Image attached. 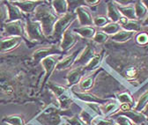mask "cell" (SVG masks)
Listing matches in <instances>:
<instances>
[{
	"instance_id": "cell-25",
	"label": "cell",
	"mask_w": 148,
	"mask_h": 125,
	"mask_svg": "<svg viewBox=\"0 0 148 125\" xmlns=\"http://www.w3.org/2000/svg\"><path fill=\"white\" fill-rule=\"evenodd\" d=\"M114 99H116L120 104H130L134 108L135 106V100L132 94V93L129 90L122 91V92H116L114 94Z\"/></svg>"
},
{
	"instance_id": "cell-26",
	"label": "cell",
	"mask_w": 148,
	"mask_h": 125,
	"mask_svg": "<svg viewBox=\"0 0 148 125\" xmlns=\"http://www.w3.org/2000/svg\"><path fill=\"white\" fill-rule=\"evenodd\" d=\"M135 35H136V33L134 32H130V31L121 29L118 33H116V34L111 36V40L117 43H123V42L131 41L133 37H135Z\"/></svg>"
},
{
	"instance_id": "cell-18",
	"label": "cell",
	"mask_w": 148,
	"mask_h": 125,
	"mask_svg": "<svg viewBox=\"0 0 148 125\" xmlns=\"http://www.w3.org/2000/svg\"><path fill=\"white\" fill-rule=\"evenodd\" d=\"M83 48L84 47H80L74 52H72L71 55L65 57H62L60 61L58 63L57 66H56V70H64L72 68L74 63H75L76 59L78 58L79 55L80 54V52L82 51Z\"/></svg>"
},
{
	"instance_id": "cell-31",
	"label": "cell",
	"mask_w": 148,
	"mask_h": 125,
	"mask_svg": "<svg viewBox=\"0 0 148 125\" xmlns=\"http://www.w3.org/2000/svg\"><path fill=\"white\" fill-rule=\"evenodd\" d=\"M47 87L49 88V90L54 94V96L56 97V99L59 98L61 95H63L64 94H65L66 92H68V88L66 86L61 85H58L55 84L51 81H49L47 83Z\"/></svg>"
},
{
	"instance_id": "cell-42",
	"label": "cell",
	"mask_w": 148,
	"mask_h": 125,
	"mask_svg": "<svg viewBox=\"0 0 148 125\" xmlns=\"http://www.w3.org/2000/svg\"><path fill=\"white\" fill-rule=\"evenodd\" d=\"M111 118L115 119L116 123L118 125H134L127 117L123 116V115H114Z\"/></svg>"
},
{
	"instance_id": "cell-39",
	"label": "cell",
	"mask_w": 148,
	"mask_h": 125,
	"mask_svg": "<svg viewBox=\"0 0 148 125\" xmlns=\"http://www.w3.org/2000/svg\"><path fill=\"white\" fill-rule=\"evenodd\" d=\"M108 39H109V36L108 34H106L101 30H98L96 31L94 38H92V41L97 44H104L108 42Z\"/></svg>"
},
{
	"instance_id": "cell-32",
	"label": "cell",
	"mask_w": 148,
	"mask_h": 125,
	"mask_svg": "<svg viewBox=\"0 0 148 125\" xmlns=\"http://www.w3.org/2000/svg\"><path fill=\"white\" fill-rule=\"evenodd\" d=\"M134 9L137 20L141 21L145 19V17L148 15V10L144 5L143 1H135L134 3Z\"/></svg>"
},
{
	"instance_id": "cell-22",
	"label": "cell",
	"mask_w": 148,
	"mask_h": 125,
	"mask_svg": "<svg viewBox=\"0 0 148 125\" xmlns=\"http://www.w3.org/2000/svg\"><path fill=\"white\" fill-rule=\"evenodd\" d=\"M52 9L58 16L61 17L70 12V5L66 0H53L49 2Z\"/></svg>"
},
{
	"instance_id": "cell-12",
	"label": "cell",
	"mask_w": 148,
	"mask_h": 125,
	"mask_svg": "<svg viewBox=\"0 0 148 125\" xmlns=\"http://www.w3.org/2000/svg\"><path fill=\"white\" fill-rule=\"evenodd\" d=\"M102 70H104V68L101 67L100 69L92 71V72L87 73L79 82L78 86V91L77 92H89L92 90V88L95 86V81L100 75V73Z\"/></svg>"
},
{
	"instance_id": "cell-37",
	"label": "cell",
	"mask_w": 148,
	"mask_h": 125,
	"mask_svg": "<svg viewBox=\"0 0 148 125\" xmlns=\"http://www.w3.org/2000/svg\"><path fill=\"white\" fill-rule=\"evenodd\" d=\"M135 42L140 47H146L148 45V33L140 32L135 35Z\"/></svg>"
},
{
	"instance_id": "cell-44",
	"label": "cell",
	"mask_w": 148,
	"mask_h": 125,
	"mask_svg": "<svg viewBox=\"0 0 148 125\" xmlns=\"http://www.w3.org/2000/svg\"><path fill=\"white\" fill-rule=\"evenodd\" d=\"M142 114L145 116V118L147 120V125H148V105L146 106V108L142 111Z\"/></svg>"
},
{
	"instance_id": "cell-9",
	"label": "cell",
	"mask_w": 148,
	"mask_h": 125,
	"mask_svg": "<svg viewBox=\"0 0 148 125\" xmlns=\"http://www.w3.org/2000/svg\"><path fill=\"white\" fill-rule=\"evenodd\" d=\"M71 94L74 99L78 100L79 101L86 103H95L99 105H104L108 102L111 99L110 98H101L98 95L90 93V92H77L73 89H70Z\"/></svg>"
},
{
	"instance_id": "cell-3",
	"label": "cell",
	"mask_w": 148,
	"mask_h": 125,
	"mask_svg": "<svg viewBox=\"0 0 148 125\" xmlns=\"http://www.w3.org/2000/svg\"><path fill=\"white\" fill-rule=\"evenodd\" d=\"M74 115L70 109L62 110L57 108L55 104L48 106L38 115L32 120L37 121L42 125H60L64 122V117H71Z\"/></svg>"
},
{
	"instance_id": "cell-24",
	"label": "cell",
	"mask_w": 148,
	"mask_h": 125,
	"mask_svg": "<svg viewBox=\"0 0 148 125\" xmlns=\"http://www.w3.org/2000/svg\"><path fill=\"white\" fill-rule=\"evenodd\" d=\"M72 30L74 33H76L80 38H84L87 40H92V38H94L95 34L96 33L95 27L92 26L75 27V28H72Z\"/></svg>"
},
{
	"instance_id": "cell-43",
	"label": "cell",
	"mask_w": 148,
	"mask_h": 125,
	"mask_svg": "<svg viewBox=\"0 0 148 125\" xmlns=\"http://www.w3.org/2000/svg\"><path fill=\"white\" fill-rule=\"evenodd\" d=\"M85 3V5H86L87 7H92V6H96L98 5L101 1H99V0H94V1H89V0H86V1H84Z\"/></svg>"
},
{
	"instance_id": "cell-15",
	"label": "cell",
	"mask_w": 148,
	"mask_h": 125,
	"mask_svg": "<svg viewBox=\"0 0 148 125\" xmlns=\"http://www.w3.org/2000/svg\"><path fill=\"white\" fill-rule=\"evenodd\" d=\"M23 42V39L21 37L0 36V54H6L16 49Z\"/></svg>"
},
{
	"instance_id": "cell-47",
	"label": "cell",
	"mask_w": 148,
	"mask_h": 125,
	"mask_svg": "<svg viewBox=\"0 0 148 125\" xmlns=\"http://www.w3.org/2000/svg\"><path fill=\"white\" fill-rule=\"evenodd\" d=\"M116 125H118V124H116Z\"/></svg>"
},
{
	"instance_id": "cell-30",
	"label": "cell",
	"mask_w": 148,
	"mask_h": 125,
	"mask_svg": "<svg viewBox=\"0 0 148 125\" xmlns=\"http://www.w3.org/2000/svg\"><path fill=\"white\" fill-rule=\"evenodd\" d=\"M2 122L8 125H27L25 117L21 115H10L2 119Z\"/></svg>"
},
{
	"instance_id": "cell-1",
	"label": "cell",
	"mask_w": 148,
	"mask_h": 125,
	"mask_svg": "<svg viewBox=\"0 0 148 125\" xmlns=\"http://www.w3.org/2000/svg\"><path fill=\"white\" fill-rule=\"evenodd\" d=\"M37 67L21 56L0 57V104L34 102V89L40 84Z\"/></svg>"
},
{
	"instance_id": "cell-21",
	"label": "cell",
	"mask_w": 148,
	"mask_h": 125,
	"mask_svg": "<svg viewBox=\"0 0 148 125\" xmlns=\"http://www.w3.org/2000/svg\"><path fill=\"white\" fill-rule=\"evenodd\" d=\"M120 103L116 99H111L108 102L104 105H101V109L102 113V116L105 118H108L113 116L116 114L120 109Z\"/></svg>"
},
{
	"instance_id": "cell-46",
	"label": "cell",
	"mask_w": 148,
	"mask_h": 125,
	"mask_svg": "<svg viewBox=\"0 0 148 125\" xmlns=\"http://www.w3.org/2000/svg\"><path fill=\"white\" fill-rule=\"evenodd\" d=\"M143 3H144V5H145V7H146L147 10H148V1H143Z\"/></svg>"
},
{
	"instance_id": "cell-6",
	"label": "cell",
	"mask_w": 148,
	"mask_h": 125,
	"mask_svg": "<svg viewBox=\"0 0 148 125\" xmlns=\"http://www.w3.org/2000/svg\"><path fill=\"white\" fill-rule=\"evenodd\" d=\"M75 20H77V15L74 11H70L65 15L59 17V19L55 24L50 40L54 43H60L63 34L70 28L71 25H72Z\"/></svg>"
},
{
	"instance_id": "cell-19",
	"label": "cell",
	"mask_w": 148,
	"mask_h": 125,
	"mask_svg": "<svg viewBox=\"0 0 148 125\" xmlns=\"http://www.w3.org/2000/svg\"><path fill=\"white\" fill-rule=\"evenodd\" d=\"M114 115L125 116L134 125H147V120H146L145 116L142 114V112H138V111L134 110L133 109H132L131 110L125 111V112H120L119 111L116 114H115Z\"/></svg>"
},
{
	"instance_id": "cell-34",
	"label": "cell",
	"mask_w": 148,
	"mask_h": 125,
	"mask_svg": "<svg viewBox=\"0 0 148 125\" xmlns=\"http://www.w3.org/2000/svg\"><path fill=\"white\" fill-rule=\"evenodd\" d=\"M142 24L141 21L139 20H128L126 23H124L123 25H121V28L126 31H130V32H140L142 29Z\"/></svg>"
},
{
	"instance_id": "cell-8",
	"label": "cell",
	"mask_w": 148,
	"mask_h": 125,
	"mask_svg": "<svg viewBox=\"0 0 148 125\" xmlns=\"http://www.w3.org/2000/svg\"><path fill=\"white\" fill-rule=\"evenodd\" d=\"M61 58H62V56H51V57H49L43 59L41 62L40 64L42 66L45 73H44L42 81L41 83V89L39 90V94L42 91V89L46 86L47 83L49 81L50 76L56 70V66H57L58 63L60 61Z\"/></svg>"
},
{
	"instance_id": "cell-4",
	"label": "cell",
	"mask_w": 148,
	"mask_h": 125,
	"mask_svg": "<svg viewBox=\"0 0 148 125\" xmlns=\"http://www.w3.org/2000/svg\"><path fill=\"white\" fill-rule=\"evenodd\" d=\"M0 31L3 37H21L28 48H33L34 45L31 43L27 36L25 21L17 20L13 22H5L0 26Z\"/></svg>"
},
{
	"instance_id": "cell-35",
	"label": "cell",
	"mask_w": 148,
	"mask_h": 125,
	"mask_svg": "<svg viewBox=\"0 0 148 125\" xmlns=\"http://www.w3.org/2000/svg\"><path fill=\"white\" fill-rule=\"evenodd\" d=\"M121 26L119 25V23H114V22H110L108 25H106L105 27H103L102 28H101L100 30H101L102 32H104L106 34H108V36H112V35L116 34V33H118L121 30Z\"/></svg>"
},
{
	"instance_id": "cell-10",
	"label": "cell",
	"mask_w": 148,
	"mask_h": 125,
	"mask_svg": "<svg viewBox=\"0 0 148 125\" xmlns=\"http://www.w3.org/2000/svg\"><path fill=\"white\" fill-rule=\"evenodd\" d=\"M79 39L80 37L76 33H74L71 27L68 30H66L64 33L63 34L62 40L59 43L60 48L63 51L64 54H66V53L69 52L73 47H75L76 44L79 42Z\"/></svg>"
},
{
	"instance_id": "cell-38",
	"label": "cell",
	"mask_w": 148,
	"mask_h": 125,
	"mask_svg": "<svg viewBox=\"0 0 148 125\" xmlns=\"http://www.w3.org/2000/svg\"><path fill=\"white\" fill-rule=\"evenodd\" d=\"M115 119L108 117L105 118L103 116H97L92 121V125H116Z\"/></svg>"
},
{
	"instance_id": "cell-11",
	"label": "cell",
	"mask_w": 148,
	"mask_h": 125,
	"mask_svg": "<svg viewBox=\"0 0 148 125\" xmlns=\"http://www.w3.org/2000/svg\"><path fill=\"white\" fill-rule=\"evenodd\" d=\"M95 55L96 48L95 45L92 43H87L80 52L78 58L76 59L75 63L73 64V67H85Z\"/></svg>"
},
{
	"instance_id": "cell-28",
	"label": "cell",
	"mask_w": 148,
	"mask_h": 125,
	"mask_svg": "<svg viewBox=\"0 0 148 125\" xmlns=\"http://www.w3.org/2000/svg\"><path fill=\"white\" fill-rule=\"evenodd\" d=\"M57 102L58 103L59 109L62 110H68L71 109V104L74 102V98L72 97L71 91L66 92L59 98L57 99Z\"/></svg>"
},
{
	"instance_id": "cell-14",
	"label": "cell",
	"mask_w": 148,
	"mask_h": 125,
	"mask_svg": "<svg viewBox=\"0 0 148 125\" xmlns=\"http://www.w3.org/2000/svg\"><path fill=\"white\" fill-rule=\"evenodd\" d=\"M74 12H75L77 15V20H79V24L80 27L92 26L94 17L92 15L91 10L89 7H87L85 5H82L77 6L74 9Z\"/></svg>"
},
{
	"instance_id": "cell-13",
	"label": "cell",
	"mask_w": 148,
	"mask_h": 125,
	"mask_svg": "<svg viewBox=\"0 0 148 125\" xmlns=\"http://www.w3.org/2000/svg\"><path fill=\"white\" fill-rule=\"evenodd\" d=\"M86 75V72L84 67H72L65 77L67 81L66 87L68 89H71L72 87L78 85Z\"/></svg>"
},
{
	"instance_id": "cell-29",
	"label": "cell",
	"mask_w": 148,
	"mask_h": 125,
	"mask_svg": "<svg viewBox=\"0 0 148 125\" xmlns=\"http://www.w3.org/2000/svg\"><path fill=\"white\" fill-rule=\"evenodd\" d=\"M78 115L86 125H92V121L95 120V117L98 116L95 113H94L91 109L86 108V107L79 112Z\"/></svg>"
},
{
	"instance_id": "cell-17",
	"label": "cell",
	"mask_w": 148,
	"mask_h": 125,
	"mask_svg": "<svg viewBox=\"0 0 148 125\" xmlns=\"http://www.w3.org/2000/svg\"><path fill=\"white\" fill-rule=\"evenodd\" d=\"M5 6L7 8V20L5 22H13L17 20L25 21L27 15H25L18 7L12 4L11 1H5Z\"/></svg>"
},
{
	"instance_id": "cell-5",
	"label": "cell",
	"mask_w": 148,
	"mask_h": 125,
	"mask_svg": "<svg viewBox=\"0 0 148 125\" xmlns=\"http://www.w3.org/2000/svg\"><path fill=\"white\" fill-rule=\"evenodd\" d=\"M25 27L27 39L34 45L49 43V39L44 34L41 23L33 20L30 16H27L25 20Z\"/></svg>"
},
{
	"instance_id": "cell-20",
	"label": "cell",
	"mask_w": 148,
	"mask_h": 125,
	"mask_svg": "<svg viewBox=\"0 0 148 125\" xmlns=\"http://www.w3.org/2000/svg\"><path fill=\"white\" fill-rule=\"evenodd\" d=\"M105 55H106V49L105 48L101 49V52L96 53V55L92 57L91 59V61L84 67L86 74L90 73V72H92V71H95V70H98V69H100L101 67L104 57H105Z\"/></svg>"
},
{
	"instance_id": "cell-45",
	"label": "cell",
	"mask_w": 148,
	"mask_h": 125,
	"mask_svg": "<svg viewBox=\"0 0 148 125\" xmlns=\"http://www.w3.org/2000/svg\"><path fill=\"white\" fill-rule=\"evenodd\" d=\"M142 27H148V15L145 17V19L141 21Z\"/></svg>"
},
{
	"instance_id": "cell-27",
	"label": "cell",
	"mask_w": 148,
	"mask_h": 125,
	"mask_svg": "<svg viewBox=\"0 0 148 125\" xmlns=\"http://www.w3.org/2000/svg\"><path fill=\"white\" fill-rule=\"evenodd\" d=\"M133 5L134 4H130V5H120L116 4L117 8L119 10L121 15L123 17H125L126 19H128L129 20H137L136 14H135V9H134Z\"/></svg>"
},
{
	"instance_id": "cell-2",
	"label": "cell",
	"mask_w": 148,
	"mask_h": 125,
	"mask_svg": "<svg viewBox=\"0 0 148 125\" xmlns=\"http://www.w3.org/2000/svg\"><path fill=\"white\" fill-rule=\"evenodd\" d=\"M30 18L33 20L41 23L44 34L50 40L55 24L59 19V16H58L57 13L54 12L49 2L44 1L42 5H40L35 9Z\"/></svg>"
},
{
	"instance_id": "cell-48",
	"label": "cell",
	"mask_w": 148,
	"mask_h": 125,
	"mask_svg": "<svg viewBox=\"0 0 148 125\" xmlns=\"http://www.w3.org/2000/svg\"><path fill=\"white\" fill-rule=\"evenodd\" d=\"M32 125H33V124H32Z\"/></svg>"
},
{
	"instance_id": "cell-16",
	"label": "cell",
	"mask_w": 148,
	"mask_h": 125,
	"mask_svg": "<svg viewBox=\"0 0 148 125\" xmlns=\"http://www.w3.org/2000/svg\"><path fill=\"white\" fill-rule=\"evenodd\" d=\"M12 4L20 8V10L27 16H31L35 9L40 5H42L44 1H34V0H15L11 1Z\"/></svg>"
},
{
	"instance_id": "cell-36",
	"label": "cell",
	"mask_w": 148,
	"mask_h": 125,
	"mask_svg": "<svg viewBox=\"0 0 148 125\" xmlns=\"http://www.w3.org/2000/svg\"><path fill=\"white\" fill-rule=\"evenodd\" d=\"M108 23H110V20L108 19L107 16L104 15H97L94 17V20H92V26L100 29L108 25Z\"/></svg>"
},
{
	"instance_id": "cell-40",
	"label": "cell",
	"mask_w": 148,
	"mask_h": 125,
	"mask_svg": "<svg viewBox=\"0 0 148 125\" xmlns=\"http://www.w3.org/2000/svg\"><path fill=\"white\" fill-rule=\"evenodd\" d=\"M62 125H86L79 117V115H72L71 117H64Z\"/></svg>"
},
{
	"instance_id": "cell-7",
	"label": "cell",
	"mask_w": 148,
	"mask_h": 125,
	"mask_svg": "<svg viewBox=\"0 0 148 125\" xmlns=\"http://www.w3.org/2000/svg\"><path fill=\"white\" fill-rule=\"evenodd\" d=\"M64 53L60 48L59 43H54L50 46L44 48H40L34 51L33 55L30 58V64L33 67H37L41 62L51 56H63Z\"/></svg>"
},
{
	"instance_id": "cell-41",
	"label": "cell",
	"mask_w": 148,
	"mask_h": 125,
	"mask_svg": "<svg viewBox=\"0 0 148 125\" xmlns=\"http://www.w3.org/2000/svg\"><path fill=\"white\" fill-rule=\"evenodd\" d=\"M7 20V8L5 1H0V26Z\"/></svg>"
},
{
	"instance_id": "cell-33",
	"label": "cell",
	"mask_w": 148,
	"mask_h": 125,
	"mask_svg": "<svg viewBox=\"0 0 148 125\" xmlns=\"http://www.w3.org/2000/svg\"><path fill=\"white\" fill-rule=\"evenodd\" d=\"M148 105V89L145 91L138 98V100L136 101L133 109L138 112H142Z\"/></svg>"
},
{
	"instance_id": "cell-23",
	"label": "cell",
	"mask_w": 148,
	"mask_h": 125,
	"mask_svg": "<svg viewBox=\"0 0 148 125\" xmlns=\"http://www.w3.org/2000/svg\"><path fill=\"white\" fill-rule=\"evenodd\" d=\"M107 17L110 22L118 23L120 18L122 17L116 4L115 1H108L107 2Z\"/></svg>"
}]
</instances>
